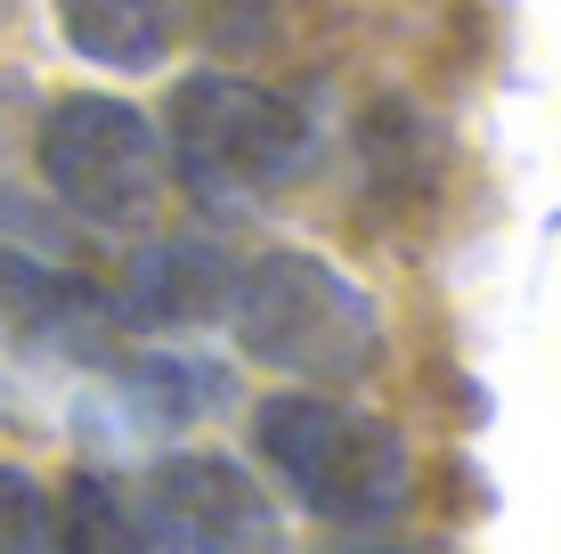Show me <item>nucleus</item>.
<instances>
[{
	"label": "nucleus",
	"mask_w": 561,
	"mask_h": 554,
	"mask_svg": "<svg viewBox=\"0 0 561 554\" xmlns=\"http://www.w3.org/2000/svg\"><path fill=\"white\" fill-rule=\"evenodd\" d=\"M237 302V261L204 237H163L123 270V310L139 327H204Z\"/></svg>",
	"instance_id": "nucleus-6"
},
{
	"label": "nucleus",
	"mask_w": 561,
	"mask_h": 554,
	"mask_svg": "<svg viewBox=\"0 0 561 554\" xmlns=\"http://www.w3.org/2000/svg\"><path fill=\"white\" fill-rule=\"evenodd\" d=\"M66 554H147L139 530H130V513L114 506V489L99 482V473H82V482L66 489V539H57Z\"/></svg>",
	"instance_id": "nucleus-8"
},
{
	"label": "nucleus",
	"mask_w": 561,
	"mask_h": 554,
	"mask_svg": "<svg viewBox=\"0 0 561 554\" xmlns=\"http://www.w3.org/2000/svg\"><path fill=\"white\" fill-rule=\"evenodd\" d=\"M42 171L49 196L82 221H139L163 188L154 123L123 99H57L42 123Z\"/></svg>",
	"instance_id": "nucleus-4"
},
{
	"label": "nucleus",
	"mask_w": 561,
	"mask_h": 554,
	"mask_svg": "<svg viewBox=\"0 0 561 554\" xmlns=\"http://www.w3.org/2000/svg\"><path fill=\"white\" fill-rule=\"evenodd\" d=\"M253 441L268 456V473H285V489L325 522H382L408 498V441L358 408L268 399L253 416Z\"/></svg>",
	"instance_id": "nucleus-2"
},
{
	"label": "nucleus",
	"mask_w": 561,
	"mask_h": 554,
	"mask_svg": "<svg viewBox=\"0 0 561 554\" xmlns=\"http://www.w3.org/2000/svg\"><path fill=\"white\" fill-rule=\"evenodd\" d=\"M237 342L261 359V368L309 375V384H351V375L375 368L382 318L375 302L358 294L334 261L309 253H268L237 278Z\"/></svg>",
	"instance_id": "nucleus-1"
},
{
	"label": "nucleus",
	"mask_w": 561,
	"mask_h": 554,
	"mask_svg": "<svg viewBox=\"0 0 561 554\" xmlns=\"http://www.w3.org/2000/svg\"><path fill=\"white\" fill-rule=\"evenodd\" d=\"M49 506L33 489V473L0 465V554H49Z\"/></svg>",
	"instance_id": "nucleus-9"
},
{
	"label": "nucleus",
	"mask_w": 561,
	"mask_h": 554,
	"mask_svg": "<svg viewBox=\"0 0 561 554\" xmlns=\"http://www.w3.org/2000/svg\"><path fill=\"white\" fill-rule=\"evenodd\" d=\"M57 25L82 57H99L114 74L163 66L171 49V9L163 0H57Z\"/></svg>",
	"instance_id": "nucleus-7"
},
{
	"label": "nucleus",
	"mask_w": 561,
	"mask_h": 554,
	"mask_svg": "<svg viewBox=\"0 0 561 554\" xmlns=\"http://www.w3.org/2000/svg\"><path fill=\"white\" fill-rule=\"evenodd\" d=\"M334 554H439V546H415V539H351V546H334Z\"/></svg>",
	"instance_id": "nucleus-10"
},
{
	"label": "nucleus",
	"mask_w": 561,
	"mask_h": 554,
	"mask_svg": "<svg viewBox=\"0 0 561 554\" xmlns=\"http://www.w3.org/2000/svg\"><path fill=\"white\" fill-rule=\"evenodd\" d=\"M171 147H180V171L196 188H211V196H253V188H277V180L301 171L309 123L253 82L196 74L171 99Z\"/></svg>",
	"instance_id": "nucleus-3"
},
{
	"label": "nucleus",
	"mask_w": 561,
	"mask_h": 554,
	"mask_svg": "<svg viewBox=\"0 0 561 554\" xmlns=\"http://www.w3.org/2000/svg\"><path fill=\"white\" fill-rule=\"evenodd\" d=\"M147 530L171 554H277V506L228 456H163L147 473Z\"/></svg>",
	"instance_id": "nucleus-5"
}]
</instances>
